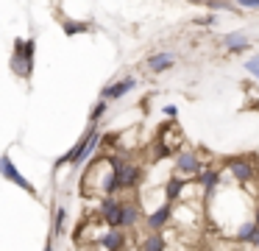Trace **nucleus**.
<instances>
[{"label": "nucleus", "instance_id": "23", "mask_svg": "<svg viewBox=\"0 0 259 251\" xmlns=\"http://www.w3.org/2000/svg\"><path fill=\"white\" fill-rule=\"evenodd\" d=\"M195 25H201V28L218 25V11H209V14H203V17H195Z\"/></svg>", "mask_w": 259, "mask_h": 251}, {"label": "nucleus", "instance_id": "11", "mask_svg": "<svg viewBox=\"0 0 259 251\" xmlns=\"http://www.w3.org/2000/svg\"><path fill=\"white\" fill-rule=\"evenodd\" d=\"M176 61H179V53H176V50H153V53L145 59V67L153 73V76H162V73L173 70Z\"/></svg>", "mask_w": 259, "mask_h": 251}, {"label": "nucleus", "instance_id": "25", "mask_svg": "<svg viewBox=\"0 0 259 251\" xmlns=\"http://www.w3.org/2000/svg\"><path fill=\"white\" fill-rule=\"evenodd\" d=\"M248 245H251V248H259V226L253 229V234H251V240H248Z\"/></svg>", "mask_w": 259, "mask_h": 251}, {"label": "nucleus", "instance_id": "22", "mask_svg": "<svg viewBox=\"0 0 259 251\" xmlns=\"http://www.w3.org/2000/svg\"><path fill=\"white\" fill-rule=\"evenodd\" d=\"M242 67H245V73L251 78H256L259 81V53H253V56H248L245 61H242Z\"/></svg>", "mask_w": 259, "mask_h": 251}, {"label": "nucleus", "instance_id": "6", "mask_svg": "<svg viewBox=\"0 0 259 251\" xmlns=\"http://www.w3.org/2000/svg\"><path fill=\"white\" fill-rule=\"evenodd\" d=\"M34 53H36V42H34V39H17V42H14V61H12V67L17 70L20 78H31V70H34Z\"/></svg>", "mask_w": 259, "mask_h": 251}, {"label": "nucleus", "instance_id": "1", "mask_svg": "<svg viewBox=\"0 0 259 251\" xmlns=\"http://www.w3.org/2000/svg\"><path fill=\"white\" fill-rule=\"evenodd\" d=\"M81 193L84 195H117V178H114V156L103 154L98 159H90L81 176Z\"/></svg>", "mask_w": 259, "mask_h": 251}, {"label": "nucleus", "instance_id": "2", "mask_svg": "<svg viewBox=\"0 0 259 251\" xmlns=\"http://www.w3.org/2000/svg\"><path fill=\"white\" fill-rule=\"evenodd\" d=\"M206 201H173V223L167 229H173L176 234H201L206 226Z\"/></svg>", "mask_w": 259, "mask_h": 251}, {"label": "nucleus", "instance_id": "17", "mask_svg": "<svg viewBox=\"0 0 259 251\" xmlns=\"http://www.w3.org/2000/svg\"><path fill=\"white\" fill-rule=\"evenodd\" d=\"M184 182H187V178H181L179 173H170V176L164 178V184H162L164 198H167V201H179L181 198V190H184Z\"/></svg>", "mask_w": 259, "mask_h": 251}, {"label": "nucleus", "instance_id": "24", "mask_svg": "<svg viewBox=\"0 0 259 251\" xmlns=\"http://www.w3.org/2000/svg\"><path fill=\"white\" fill-rule=\"evenodd\" d=\"M162 115L167 117V120H176V117H179V106H176V103H164L162 106Z\"/></svg>", "mask_w": 259, "mask_h": 251}, {"label": "nucleus", "instance_id": "26", "mask_svg": "<svg viewBox=\"0 0 259 251\" xmlns=\"http://www.w3.org/2000/svg\"><path fill=\"white\" fill-rule=\"evenodd\" d=\"M253 221H256V226H259V198L253 201Z\"/></svg>", "mask_w": 259, "mask_h": 251}, {"label": "nucleus", "instance_id": "8", "mask_svg": "<svg viewBox=\"0 0 259 251\" xmlns=\"http://www.w3.org/2000/svg\"><path fill=\"white\" fill-rule=\"evenodd\" d=\"M98 218H101L106 226H123V201H120L117 195H101Z\"/></svg>", "mask_w": 259, "mask_h": 251}, {"label": "nucleus", "instance_id": "5", "mask_svg": "<svg viewBox=\"0 0 259 251\" xmlns=\"http://www.w3.org/2000/svg\"><path fill=\"white\" fill-rule=\"evenodd\" d=\"M209 162V151H195V148H181L173 156V173H179L181 178H198V173L203 170V165Z\"/></svg>", "mask_w": 259, "mask_h": 251}, {"label": "nucleus", "instance_id": "4", "mask_svg": "<svg viewBox=\"0 0 259 251\" xmlns=\"http://www.w3.org/2000/svg\"><path fill=\"white\" fill-rule=\"evenodd\" d=\"M114 178H117V190H137L145 178V167L137 159H131L128 154H114Z\"/></svg>", "mask_w": 259, "mask_h": 251}, {"label": "nucleus", "instance_id": "3", "mask_svg": "<svg viewBox=\"0 0 259 251\" xmlns=\"http://www.w3.org/2000/svg\"><path fill=\"white\" fill-rule=\"evenodd\" d=\"M226 173L231 176V182L240 184V187H248V184L259 182V159L251 154H234L223 159Z\"/></svg>", "mask_w": 259, "mask_h": 251}, {"label": "nucleus", "instance_id": "13", "mask_svg": "<svg viewBox=\"0 0 259 251\" xmlns=\"http://www.w3.org/2000/svg\"><path fill=\"white\" fill-rule=\"evenodd\" d=\"M140 223H145V206L140 201H123V229L134 232Z\"/></svg>", "mask_w": 259, "mask_h": 251}, {"label": "nucleus", "instance_id": "16", "mask_svg": "<svg viewBox=\"0 0 259 251\" xmlns=\"http://www.w3.org/2000/svg\"><path fill=\"white\" fill-rule=\"evenodd\" d=\"M137 248H142V251H164V248H170V237H167V232H148L142 240H137Z\"/></svg>", "mask_w": 259, "mask_h": 251}, {"label": "nucleus", "instance_id": "7", "mask_svg": "<svg viewBox=\"0 0 259 251\" xmlns=\"http://www.w3.org/2000/svg\"><path fill=\"white\" fill-rule=\"evenodd\" d=\"M173 223V201H162L159 206L145 212V229L148 232H164Z\"/></svg>", "mask_w": 259, "mask_h": 251}, {"label": "nucleus", "instance_id": "12", "mask_svg": "<svg viewBox=\"0 0 259 251\" xmlns=\"http://www.w3.org/2000/svg\"><path fill=\"white\" fill-rule=\"evenodd\" d=\"M128 243V229L123 226H106V232L101 234L98 240V248H106V251H117V248H125Z\"/></svg>", "mask_w": 259, "mask_h": 251}, {"label": "nucleus", "instance_id": "14", "mask_svg": "<svg viewBox=\"0 0 259 251\" xmlns=\"http://www.w3.org/2000/svg\"><path fill=\"white\" fill-rule=\"evenodd\" d=\"M159 139H162L164 145H170V148H173V154H179V151L184 148V134H181V128H179V120L164 123L162 131H159Z\"/></svg>", "mask_w": 259, "mask_h": 251}, {"label": "nucleus", "instance_id": "27", "mask_svg": "<svg viewBox=\"0 0 259 251\" xmlns=\"http://www.w3.org/2000/svg\"><path fill=\"white\" fill-rule=\"evenodd\" d=\"M184 3H192V6H206V0H184Z\"/></svg>", "mask_w": 259, "mask_h": 251}, {"label": "nucleus", "instance_id": "18", "mask_svg": "<svg viewBox=\"0 0 259 251\" xmlns=\"http://www.w3.org/2000/svg\"><path fill=\"white\" fill-rule=\"evenodd\" d=\"M253 229H256V221H253V218H248V221H242L240 226H237V232H234V237H231V240H237V243H245V245H248V240H251Z\"/></svg>", "mask_w": 259, "mask_h": 251}, {"label": "nucleus", "instance_id": "9", "mask_svg": "<svg viewBox=\"0 0 259 251\" xmlns=\"http://www.w3.org/2000/svg\"><path fill=\"white\" fill-rule=\"evenodd\" d=\"M0 176H3V178H9L12 184H17V187H20V190H25L28 195H36L34 184H31L28 178H25L23 173H20L17 167H14V162H12V156H9V154H3V156H0Z\"/></svg>", "mask_w": 259, "mask_h": 251}, {"label": "nucleus", "instance_id": "21", "mask_svg": "<svg viewBox=\"0 0 259 251\" xmlns=\"http://www.w3.org/2000/svg\"><path fill=\"white\" fill-rule=\"evenodd\" d=\"M64 223H67V209H64V206H59L56 218H53V237H59V234L64 232Z\"/></svg>", "mask_w": 259, "mask_h": 251}, {"label": "nucleus", "instance_id": "10", "mask_svg": "<svg viewBox=\"0 0 259 251\" xmlns=\"http://www.w3.org/2000/svg\"><path fill=\"white\" fill-rule=\"evenodd\" d=\"M137 87H140V78H137V76H125V78H117V81L106 84V87L101 89V98L120 100V98H125L128 92H134Z\"/></svg>", "mask_w": 259, "mask_h": 251}, {"label": "nucleus", "instance_id": "19", "mask_svg": "<svg viewBox=\"0 0 259 251\" xmlns=\"http://www.w3.org/2000/svg\"><path fill=\"white\" fill-rule=\"evenodd\" d=\"M109 103H112V100H106V98L98 100V103L92 106V112H90V123H101V120H103V115L109 112Z\"/></svg>", "mask_w": 259, "mask_h": 251}, {"label": "nucleus", "instance_id": "15", "mask_svg": "<svg viewBox=\"0 0 259 251\" xmlns=\"http://www.w3.org/2000/svg\"><path fill=\"white\" fill-rule=\"evenodd\" d=\"M223 48L229 50V53H248L251 50V37L248 33H242V31H229V33H223Z\"/></svg>", "mask_w": 259, "mask_h": 251}, {"label": "nucleus", "instance_id": "20", "mask_svg": "<svg viewBox=\"0 0 259 251\" xmlns=\"http://www.w3.org/2000/svg\"><path fill=\"white\" fill-rule=\"evenodd\" d=\"M62 28H64V33H67V37H75V33H87V31H90V22H73V20H64V22H62Z\"/></svg>", "mask_w": 259, "mask_h": 251}]
</instances>
